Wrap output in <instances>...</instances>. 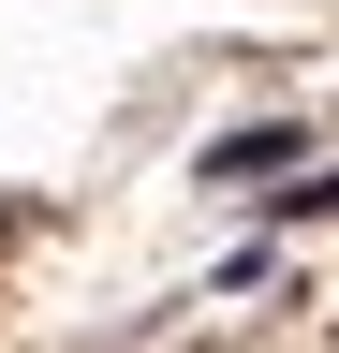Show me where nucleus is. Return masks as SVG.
<instances>
[{"label": "nucleus", "mask_w": 339, "mask_h": 353, "mask_svg": "<svg viewBox=\"0 0 339 353\" xmlns=\"http://www.w3.org/2000/svg\"><path fill=\"white\" fill-rule=\"evenodd\" d=\"M280 162H295V132H280V118H266V132H222V148H206V176H280Z\"/></svg>", "instance_id": "1"}]
</instances>
